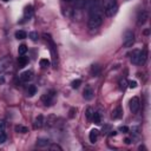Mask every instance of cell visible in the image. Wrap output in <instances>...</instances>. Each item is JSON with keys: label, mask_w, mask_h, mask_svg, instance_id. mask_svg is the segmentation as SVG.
Here are the masks:
<instances>
[{"label": "cell", "mask_w": 151, "mask_h": 151, "mask_svg": "<svg viewBox=\"0 0 151 151\" xmlns=\"http://www.w3.org/2000/svg\"><path fill=\"white\" fill-rule=\"evenodd\" d=\"M104 17H103V12L101 9H99L98 7L92 8L90 12V17H88V22L87 26L91 31H96L97 28H99L103 24Z\"/></svg>", "instance_id": "obj_1"}, {"label": "cell", "mask_w": 151, "mask_h": 151, "mask_svg": "<svg viewBox=\"0 0 151 151\" xmlns=\"http://www.w3.org/2000/svg\"><path fill=\"white\" fill-rule=\"evenodd\" d=\"M131 63L134 65H144L146 61V52L143 50H133L131 53Z\"/></svg>", "instance_id": "obj_2"}, {"label": "cell", "mask_w": 151, "mask_h": 151, "mask_svg": "<svg viewBox=\"0 0 151 151\" xmlns=\"http://www.w3.org/2000/svg\"><path fill=\"white\" fill-rule=\"evenodd\" d=\"M104 13L106 17H113L116 15L118 11L117 0H104Z\"/></svg>", "instance_id": "obj_3"}, {"label": "cell", "mask_w": 151, "mask_h": 151, "mask_svg": "<svg viewBox=\"0 0 151 151\" xmlns=\"http://www.w3.org/2000/svg\"><path fill=\"white\" fill-rule=\"evenodd\" d=\"M134 42V33L132 31H125L123 34V46L131 47Z\"/></svg>", "instance_id": "obj_4"}, {"label": "cell", "mask_w": 151, "mask_h": 151, "mask_svg": "<svg viewBox=\"0 0 151 151\" xmlns=\"http://www.w3.org/2000/svg\"><path fill=\"white\" fill-rule=\"evenodd\" d=\"M54 98H55V91H54V90H51V91L46 92L45 94H42L41 101L44 103V105L50 106V105H52V103L54 101Z\"/></svg>", "instance_id": "obj_5"}, {"label": "cell", "mask_w": 151, "mask_h": 151, "mask_svg": "<svg viewBox=\"0 0 151 151\" xmlns=\"http://www.w3.org/2000/svg\"><path fill=\"white\" fill-rule=\"evenodd\" d=\"M129 106H130V111L132 113H137L138 110H139V106H140V101H139V98L138 97H132L129 101Z\"/></svg>", "instance_id": "obj_6"}, {"label": "cell", "mask_w": 151, "mask_h": 151, "mask_svg": "<svg viewBox=\"0 0 151 151\" xmlns=\"http://www.w3.org/2000/svg\"><path fill=\"white\" fill-rule=\"evenodd\" d=\"M11 61H12L11 55H5L4 58L0 59V73H2L8 68V66L11 65Z\"/></svg>", "instance_id": "obj_7"}, {"label": "cell", "mask_w": 151, "mask_h": 151, "mask_svg": "<svg viewBox=\"0 0 151 151\" xmlns=\"http://www.w3.org/2000/svg\"><path fill=\"white\" fill-rule=\"evenodd\" d=\"M149 19V13L146 11H142L137 17V26H143Z\"/></svg>", "instance_id": "obj_8"}, {"label": "cell", "mask_w": 151, "mask_h": 151, "mask_svg": "<svg viewBox=\"0 0 151 151\" xmlns=\"http://www.w3.org/2000/svg\"><path fill=\"white\" fill-rule=\"evenodd\" d=\"M20 78H21V80L24 83H28V81H31L33 79V72L32 71H25V72H22L20 74Z\"/></svg>", "instance_id": "obj_9"}, {"label": "cell", "mask_w": 151, "mask_h": 151, "mask_svg": "<svg viewBox=\"0 0 151 151\" xmlns=\"http://www.w3.org/2000/svg\"><path fill=\"white\" fill-rule=\"evenodd\" d=\"M44 123H45L44 117H42L41 114H39V116H37V117L34 118L33 125H34V127H35V129H40V127H42V126H44Z\"/></svg>", "instance_id": "obj_10"}, {"label": "cell", "mask_w": 151, "mask_h": 151, "mask_svg": "<svg viewBox=\"0 0 151 151\" xmlns=\"http://www.w3.org/2000/svg\"><path fill=\"white\" fill-rule=\"evenodd\" d=\"M83 97L86 99V100H91L93 98V90L90 87V86H86L83 91Z\"/></svg>", "instance_id": "obj_11"}, {"label": "cell", "mask_w": 151, "mask_h": 151, "mask_svg": "<svg viewBox=\"0 0 151 151\" xmlns=\"http://www.w3.org/2000/svg\"><path fill=\"white\" fill-rule=\"evenodd\" d=\"M98 130H96V129H93V130H91L90 131V134H88V139H90V142L92 143V144H94L96 142H97V138H98Z\"/></svg>", "instance_id": "obj_12"}, {"label": "cell", "mask_w": 151, "mask_h": 151, "mask_svg": "<svg viewBox=\"0 0 151 151\" xmlns=\"http://www.w3.org/2000/svg\"><path fill=\"white\" fill-rule=\"evenodd\" d=\"M122 116H123V110H122L120 106H117V107L112 111V118H113V119H119Z\"/></svg>", "instance_id": "obj_13"}, {"label": "cell", "mask_w": 151, "mask_h": 151, "mask_svg": "<svg viewBox=\"0 0 151 151\" xmlns=\"http://www.w3.org/2000/svg\"><path fill=\"white\" fill-rule=\"evenodd\" d=\"M32 15H33V7H32V6H27V7L25 8L24 17H25V19H29Z\"/></svg>", "instance_id": "obj_14"}, {"label": "cell", "mask_w": 151, "mask_h": 151, "mask_svg": "<svg viewBox=\"0 0 151 151\" xmlns=\"http://www.w3.org/2000/svg\"><path fill=\"white\" fill-rule=\"evenodd\" d=\"M18 63H19V67H24V66L28 63V58L25 57V54H24V55H20V57L18 58Z\"/></svg>", "instance_id": "obj_15"}, {"label": "cell", "mask_w": 151, "mask_h": 151, "mask_svg": "<svg viewBox=\"0 0 151 151\" xmlns=\"http://www.w3.org/2000/svg\"><path fill=\"white\" fill-rule=\"evenodd\" d=\"M48 143H50V140L47 139V138H38L37 139V145L38 146H47L48 145Z\"/></svg>", "instance_id": "obj_16"}, {"label": "cell", "mask_w": 151, "mask_h": 151, "mask_svg": "<svg viewBox=\"0 0 151 151\" xmlns=\"http://www.w3.org/2000/svg\"><path fill=\"white\" fill-rule=\"evenodd\" d=\"M14 130H15V132H18V133H27V132H28V129H27L26 126H22V125H15Z\"/></svg>", "instance_id": "obj_17"}, {"label": "cell", "mask_w": 151, "mask_h": 151, "mask_svg": "<svg viewBox=\"0 0 151 151\" xmlns=\"http://www.w3.org/2000/svg\"><path fill=\"white\" fill-rule=\"evenodd\" d=\"M91 73L94 76V77H97L99 73H100V66L99 65H92V67H91Z\"/></svg>", "instance_id": "obj_18"}, {"label": "cell", "mask_w": 151, "mask_h": 151, "mask_svg": "<svg viewBox=\"0 0 151 151\" xmlns=\"http://www.w3.org/2000/svg\"><path fill=\"white\" fill-rule=\"evenodd\" d=\"M26 37H27V33L25 31H22V29H19V31L15 32V38L17 39H25Z\"/></svg>", "instance_id": "obj_19"}, {"label": "cell", "mask_w": 151, "mask_h": 151, "mask_svg": "<svg viewBox=\"0 0 151 151\" xmlns=\"http://www.w3.org/2000/svg\"><path fill=\"white\" fill-rule=\"evenodd\" d=\"M35 92H37V87L34 85H28V87H27V96L32 97V96L35 94Z\"/></svg>", "instance_id": "obj_20"}, {"label": "cell", "mask_w": 151, "mask_h": 151, "mask_svg": "<svg viewBox=\"0 0 151 151\" xmlns=\"http://www.w3.org/2000/svg\"><path fill=\"white\" fill-rule=\"evenodd\" d=\"M100 113L99 112H93V116H92V120L96 123V124H100Z\"/></svg>", "instance_id": "obj_21"}, {"label": "cell", "mask_w": 151, "mask_h": 151, "mask_svg": "<svg viewBox=\"0 0 151 151\" xmlns=\"http://www.w3.org/2000/svg\"><path fill=\"white\" fill-rule=\"evenodd\" d=\"M126 87H127V80H126L125 78L120 79V80H119V88L124 91V90H125Z\"/></svg>", "instance_id": "obj_22"}, {"label": "cell", "mask_w": 151, "mask_h": 151, "mask_svg": "<svg viewBox=\"0 0 151 151\" xmlns=\"http://www.w3.org/2000/svg\"><path fill=\"white\" fill-rule=\"evenodd\" d=\"M26 52H27V46H26V45H24V44H22V45H20V46H19V48H18V53H19L20 55H24Z\"/></svg>", "instance_id": "obj_23"}, {"label": "cell", "mask_w": 151, "mask_h": 151, "mask_svg": "<svg viewBox=\"0 0 151 151\" xmlns=\"http://www.w3.org/2000/svg\"><path fill=\"white\" fill-rule=\"evenodd\" d=\"M39 64H40V66H41V67H48L51 63H50V60H48V59H45V58H42V59H40Z\"/></svg>", "instance_id": "obj_24"}, {"label": "cell", "mask_w": 151, "mask_h": 151, "mask_svg": "<svg viewBox=\"0 0 151 151\" xmlns=\"http://www.w3.org/2000/svg\"><path fill=\"white\" fill-rule=\"evenodd\" d=\"M54 123H57V118H55L53 114H51V116L47 118V126H51V125H53Z\"/></svg>", "instance_id": "obj_25"}, {"label": "cell", "mask_w": 151, "mask_h": 151, "mask_svg": "<svg viewBox=\"0 0 151 151\" xmlns=\"http://www.w3.org/2000/svg\"><path fill=\"white\" fill-rule=\"evenodd\" d=\"M93 109L92 107H87V110H86V112H85V114H86V118L87 119H92V116H93Z\"/></svg>", "instance_id": "obj_26"}, {"label": "cell", "mask_w": 151, "mask_h": 151, "mask_svg": "<svg viewBox=\"0 0 151 151\" xmlns=\"http://www.w3.org/2000/svg\"><path fill=\"white\" fill-rule=\"evenodd\" d=\"M84 5H85V0H76V8L80 9L84 7Z\"/></svg>", "instance_id": "obj_27"}, {"label": "cell", "mask_w": 151, "mask_h": 151, "mask_svg": "<svg viewBox=\"0 0 151 151\" xmlns=\"http://www.w3.org/2000/svg\"><path fill=\"white\" fill-rule=\"evenodd\" d=\"M71 85H72V87H73V88H78V87L81 85V80H80V79H76V80H73V81H72V84H71Z\"/></svg>", "instance_id": "obj_28"}, {"label": "cell", "mask_w": 151, "mask_h": 151, "mask_svg": "<svg viewBox=\"0 0 151 151\" xmlns=\"http://www.w3.org/2000/svg\"><path fill=\"white\" fill-rule=\"evenodd\" d=\"M28 37H29L33 41H37V40H38V38H39V35H38V33H37V32H29Z\"/></svg>", "instance_id": "obj_29"}, {"label": "cell", "mask_w": 151, "mask_h": 151, "mask_svg": "<svg viewBox=\"0 0 151 151\" xmlns=\"http://www.w3.org/2000/svg\"><path fill=\"white\" fill-rule=\"evenodd\" d=\"M50 150H52V151H54V150L61 151V150H63V147H61L60 145H58V144H52V145H50Z\"/></svg>", "instance_id": "obj_30"}, {"label": "cell", "mask_w": 151, "mask_h": 151, "mask_svg": "<svg viewBox=\"0 0 151 151\" xmlns=\"http://www.w3.org/2000/svg\"><path fill=\"white\" fill-rule=\"evenodd\" d=\"M127 87H130V88H134V87H137V81H134V80H130V81H127Z\"/></svg>", "instance_id": "obj_31"}, {"label": "cell", "mask_w": 151, "mask_h": 151, "mask_svg": "<svg viewBox=\"0 0 151 151\" xmlns=\"http://www.w3.org/2000/svg\"><path fill=\"white\" fill-rule=\"evenodd\" d=\"M6 139H7V136H6L4 132H0V144L5 143V142H6Z\"/></svg>", "instance_id": "obj_32"}, {"label": "cell", "mask_w": 151, "mask_h": 151, "mask_svg": "<svg viewBox=\"0 0 151 151\" xmlns=\"http://www.w3.org/2000/svg\"><path fill=\"white\" fill-rule=\"evenodd\" d=\"M76 112H77V109L72 107V109L70 110V114H68V117H70V118H73V117L76 116Z\"/></svg>", "instance_id": "obj_33"}, {"label": "cell", "mask_w": 151, "mask_h": 151, "mask_svg": "<svg viewBox=\"0 0 151 151\" xmlns=\"http://www.w3.org/2000/svg\"><path fill=\"white\" fill-rule=\"evenodd\" d=\"M119 131L123 132V133H127V132H129V127L125 126V125H124V126H120V127H119Z\"/></svg>", "instance_id": "obj_34"}, {"label": "cell", "mask_w": 151, "mask_h": 151, "mask_svg": "<svg viewBox=\"0 0 151 151\" xmlns=\"http://www.w3.org/2000/svg\"><path fill=\"white\" fill-rule=\"evenodd\" d=\"M5 125H6L5 122H4V120H0V131H2V130L5 129Z\"/></svg>", "instance_id": "obj_35"}, {"label": "cell", "mask_w": 151, "mask_h": 151, "mask_svg": "<svg viewBox=\"0 0 151 151\" xmlns=\"http://www.w3.org/2000/svg\"><path fill=\"white\" fill-rule=\"evenodd\" d=\"M132 131H133L134 133H138V132H139V126H133V127H132Z\"/></svg>", "instance_id": "obj_36"}, {"label": "cell", "mask_w": 151, "mask_h": 151, "mask_svg": "<svg viewBox=\"0 0 151 151\" xmlns=\"http://www.w3.org/2000/svg\"><path fill=\"white\" fill-rule=\"evenodd\" d=\"M124 143L129 145V144H131V139H130V138H125V139H124Z\"/></svg>", "instance_id": "obj_37"}, {"label": "cell", "mask_w": 151, "mask_h": 151, "mask_svg": "<svg viewBox=\"0 0 151 151\" xmlns=\"http://www.w3.org/2000/svg\"><path fill=\"white\" fill-rule=\"evenodd\" d=\"M143 33H144L145 35H149V34H150V29H149V28H146V29H144V32H143Z\"/></svg>", "instance_id": "obj_38"}, {"label": "cell", "mask_w": 151, "mask_h": 151, "mask_svg": "<svg viewBox=\"0 0 151 151\" xmlns=\"http://www.w3.org/2000/svg\"><path fill=\"white\" fill-rule=\"evenodd\" d=\"M110 132H111V133H110V136H116V133H117L116 131H110Z\"/></svg>", "instance_id": "obj_39"}, {"label": "cell", "mask_w": 151, "mask_h": 151, "mask_svg": "<svg viewBox=\"0 0 151 151\" xmlns=\"http://www.w3.org/2000/svg\"><path fill=\"white\" fill-rule=\"evenodd\" d=\"M4 81H5V80H4V78H2V77H0V84H2Z\"/></svg>", "instance_id": "obj_40"}, {"label": "cell", "mask_w": 151, "mask_h": 151, "mask_svg": "<svg viewBox=\"0 0 151 151\" xmlns=\"http://www.w3.org/2000/svg\"><path fill=\"white\" fill-rule=\"evenodd\" d=\"M65 2H72V1H74V0H64Z\"/></svg>", "instance_id": "obj_41"}, {"label": "cell", "mask_w": 151, "mask_h": 151, "mask_svg": "<svg viewBox=\"0 0 151 151\" xmlns=\"http://www.w3.org/2000/svg\"><path fill=\"white\" fill-rule=\"evenodd\" d=\"M2 1H5V2H6V1H8V0H2Z\"/></svg>", "instance_id": "obj_42"}]
</instances>
